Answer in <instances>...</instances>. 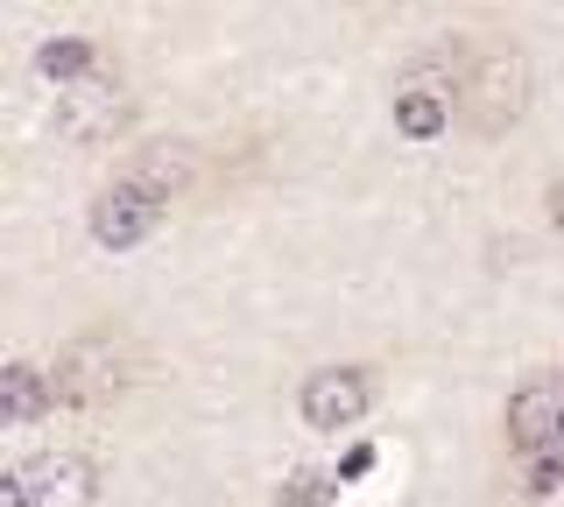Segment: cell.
<instances>
[{
  "instance_id": "obj_7",
  "label": "cell",
  "mask_w": 564,
  "mask_h": 507,
  "mask_svg": "<svg viewBox=\"0 0 564 507\" xmlns=\"http://www.w3.org/2000/svg\"><path fill=\"white\" fill-rule=\"evenodd\" d=\"M163 219H170V205L149 198V190H134V184H106L99 198H93V212H85V225H93V240H99L106 254L141 247V240H149Z\"/></svg>"
},
{
  "instance_id": "obj_9",
  "label": "cell",
  "mask_w": 564,
  "mask_h": 507,
  "mask_svg": "<svg viewBox=\"0 0 564 507\" xmlns=\"http://www.w3.org/2000/svg\"><path fill=\"white\" fill-rule=\"evenodd\" d=\"M50 409H57V381H50V366L14 360L8 374H0V423H8V430H29V423H43Z\"/></svg>"
},
{
  "instance_id": "obj_8",
  "label": "cell",
  "mask_w": 564,
  "mask_h": 507,
  "mask_svg": "<svg viewBox=\"0 0 564 507\" xmlns=\"http://www.w3.org/2000/svg\"><path fill=\"white\" fill-rule=\"evenodd\" d=\"M120 184H134V190H149V198L170 205V198H184V190L198 184V148L191 142H155L120 169Z\"/></svg>"
},
{
  "instance_id": "obj_13",
  "label": "cell",
  "mask_w": 564,
  "mask_h": 507,
  "mask_svg": "<svg viewBox=\"0 0 564 507\" xmlns=\"http://www.w3.org/2000/svg\"><path fill=\"white\" fill-rule=\"evenodd\" d=\"M375 459H381V451H375V444H346V459H339V465H332V472H339V480L352 486V480H367V472H375Z\"/></svg>"
},
{
  "instance_id": "obj_11",
  "label": "cell",
  "mask_w": 564,
  "mask_h": 507,
  "mask_svg": "<svg viewBox=\"0 0 564 507\" xmlns=\"http://www.w3.org/2000/svg\"><path fill=\"white\" fill-rule=\"evenodd\" d=\"M35 71H43L50 85H85V78H99V49L93 43H78V36H57V43H43L35 49Z\"/></svg>"
},
{
  "instance_id": "obj_10",
  "label": "cell",
  "mask_w": 564,
  "mask_h": 507,
  "mask_svg": "<svg viewBox=\"0 0 564 507\" xmlns=\"http://www.w3.org/2000/svg\"><path fill=\"white\" fill-rule=\"evenodd\" d=\"M395 128L410 134V142H437V134L452 128V85H395Z\"/></svg>"
},
{
  "instance_id": "obj_6",
  "label": "cell",
  "mask_w": 564,
  "mask_h": 507,
  "mask_svg": "<svg viewBox=\"0 0 564 507\" xmlns=\"http://www.w3.org/2000/svg\"><path fill=\"white\" fill-rule=\"evenodd\" d=\"M29 507H93L99 500V465L85 451H35L29 465H14Z\"/></svg>"
},
{
  "instance_id": "obj_15",
  "label": "cell",
  "mask_w": 564,
  "mask_h": 507,
  "mask_svg": "<svg viewBox=\"0 0 564 507\" xmlns=\"http://www.w3.org/2000/svg\"><path fill=\"white\" fill-rule=\"evenodd\" d=\"M551 219L564 225V169H557V184H551Z\"/></svg>"
},
{
  "instance_id": "obj_14",
  "label": "cell",
  "mask_w": 564,
  "mask_h": 507,
  "mask_svg": "<svg viewBox=\"0 0 564 507\" xmlns=\"http://www.w3.org/2000/svg\"><path fill=\"white\" fill-rule=\"evenodd\" d=\"M0 507H29V500H22V480H14V472L0 480Z\"/></svg>"
},
{
  "instance_id": "obj_2",
  "label": "cell",
  "mask_w": 564,
  "mask_h": 507,
  "mask_svg": "<svg viewBox=\"0 0 564 507\" xmlns=\"http://www.w3.org/2000/svg\"><path fill=\"white\" fill-rule=\"evenodd\" d=\"M536 99V71L516 43H480L458 71V120L473 134H508Z\"/></svg>"
},
{
  "instance_id": "obj_3",
  "label": "cell",
  "mask_w": 564,
  "mask_h": 507,
  "mask_svg": "<svg viewBox=\"0 0 564 507\" xmlns=\"http://www.w3.org/2000/svg\"><path fill=\"white\" fill-rule=\"evenodd\" d=\"M50 120H57V134L70 148H99V142H120V134H128L134 99H128V85H120L113 71H99V78L57 92V113H50Z\"/></svg>"
},
{
  "instance_id": "obj_4",
  "label": "cell",
  "mask_w": 564,
  "mask_h": 507,
  "mask_svg": "<svg viewBox=\"0 0 564 507\" xmlns=\"http://www.w3.org/2000/svg\"><path fill=\"white\" fill-rule=\"evenodd\" d=\"M367 409H375V374L367 366H317V374H304V388H296V416L317 437L352 430Z\"/></svg>"
},
{
  "instance_id": "obj_5",
  "label": "cell",
  "mask_w": 564,
  "mask_h": 507,
  "mask_svg": "<svg viewBox=\"0 0 564 507\" xmlns=\"http://www.w3.org/2000/svg\"><path fill=\"white\" fill-rule=\"evenodd\" d=\"M50 381H57V401H70V409H99V401L128 388V353L113 339H70L50 366Z\"/></svg>"
},
{
  "instance_id": "obj_12",
  "label": "cell",
  "mask_w": 564,
  "mask_h": 507,
  "mask_svg": "<svg viewBox=\"0 0 564 507\" xmlns=\"http://www.w3.org/2000/svg\"><path fill=\"white\" fill-rule=\"evenodd\" d=\"M339 494H346V480L332 465H296L290 480L275 486V507H332Z\"/></svg>"
},
{
  "instance_id": "obj_1",
  "label": "cell",
  "mask_w": 564,
  "mask_h": 507,
  "mask_svg": "<svg viewBox=\"0 0 564 507\" xmlns=\"http://www.w3.org/2000/svg\"><path fill=\"white\" fill-rule=\"evenodd\" d=\"M508 451L522 465V494L564 486V374H536L508 395Z\"/></svg>"
}]
</instances>
